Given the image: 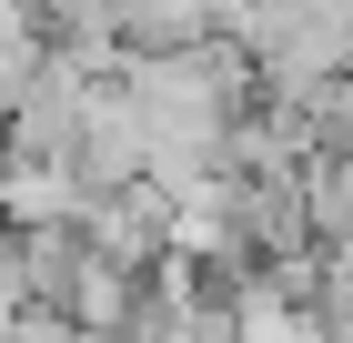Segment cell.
<instances>
[{
	"mask_svg": "<svg viewBox=\"0 0 353 343\" xmlns=\"http://www.w3.org/2000/svg\"><path fill=\"white\" fill-rule=\"evenodd\" d=\"M111 81H121V101H132V121H141V172L162 192H182L192 172H212L232 111L263 91V81H252V51L232 30H192L172 51H121Z\"/></svg>",
	"mask_w": 353,
	"mask_h": 343,
	"instance_id": "1",
	"label": "cell"
},
{
	"mask_svg": "<svg viewBox=\"0 0 353 343\" xmlns=\"http://www.w3.org/2000/svg\"><path fill=\"white\" fill-rule=\"evenodd\" d=\"M71 182H81V202L91 192H121V182H141V121H132V101H121V81H91V101H81V132H71Z\"/></svg>",
	"mask_w": 353,
	"mask_h": 343,
	"instance_id": "2",
	"label": "cell"
},
{
	"mask_svg": "<svg viewBox=\"0 0 353 343\" xmlns=\"http://www.w3.org/2000/svg\"><path fill=\"white\" fill-rule=\"evenodd\" d=\"M10 253H21V293L41 303V313H61L71 283L91 273V233H81V222H10ZM61 323H71V313H61Z\"/></svg>",
	"mask_w": 353,
	"mask_h": 343,
	"instance_id": "3",
	"label": "cell"
},
{
	"mask_svg": "<svg viewBox=\"0 0 353 343\" xmlns=\"http://www.w3.org/2000/svg\"><path fill=\"white\" fill-rule=\"evenodd\" d=\"M303 212H313V242H343L353 233V152H303Z\"/></svg>",
	"mask_w": 353,
	"mask_h": 343,
	"instance_id": "4",
	"label": "cell"
},
{
	"mask_svg": "<svg viewBox=\"0 0 353 343\" xmlns=\"http://www.w3.org/2000/svg\"><path fill=\"white\" fill-rule=\"evenodd\" d=\"M313 132H323V152H353V61L313 91Z\"/></svg>",
	"mask_w": 353,
	"mask_h": 343,
	"instance_id": "5",
	"label": "cell"
},
{
	"mask_svg": "<svg viewBox=\"0 0 353 343\" xmlns=\"http://www.w3.org/2000/svg\"><path fill=\"white\" fill-rule=\"evenodd\" d=\"M0 161H10V121H0Z\"/></svg>",
	"mask_w": 353,
	"mask_h": 343,
	"instance_id": "6",
	"label": "cell"
}]
</instances>
